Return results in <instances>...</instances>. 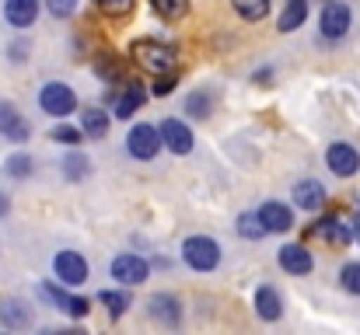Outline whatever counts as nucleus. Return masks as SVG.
Wrapping results in <instances>:
<instances>
[{
	"mask_svg": "<svg viewBox=\"0 0 360 335\" xmlns=\"http://www.w3.org/2000/svg\"><path fill=\"white\" fill-rule=\"evenodd\" d=\"M311 234H315V237H326V241H329V244H336V248H347V244L354 241V227H350V223H343L340 217H333V214L315 223V227H311Z\"/></svg>",
	"mask_w": 360,
	"mask_h": 335,
	"instance_id": "12",
	"label": "nucleus"
},
{
	"mask_svg": "<svg viewBox=\"0 0 360 335\" xmlns=\"http://www.w3.org/2000/svg\"><path fill=\"white\" fill-rule=\"evenodd\" d=\"M7 171H11L14 178H25V175L32 171V157H25V154H14V157L7 161Z\"/></svg>",
	"mask_w": 360,
	"mask_h": 335,
	"instance_id": "32",
	"label": "nucleus"
},
{
	"mask_svg": "<svg viewBox=\"0 0 360 335\" xmlns=\"http://www.w3.org/2000/svg\"><path fill=\"white\" fill-rule=\"evenodd\" d=\"M182 258H186L189 269L210 272V269H217V262H221V244H217L214 237H207V234H193V237H186V244H182Z\"/></svg>",
	"mask_w": 360,
	"mask_h": 335,
	"instance_id": "2",
	"label": "nucleus"
},
{
	"mask_svg": "<svg viewBox=\"0 0 360 335\" xmlns=\"http://www.w3.org/2000/svg\"><path fill=\"white\" fill-rule=\"evenodd\" d=\"M350 21H354L350 7H347V4H340V0H329V4L322 7L319 28H322V35H326V39H343V35L350 32Z\"/></svg>",
	"mask_w": 360,
	"mask_h": 335,
	"instance_id": "5",
	"label": "nucleus"
},
{
	"mask_svg": "<svg viewBox=\"0 0 360 335\" xmlns=\"http://www.w3.org/2000/svg\"><path fill=\"white\" fill-rule=\"evenodd\" d=\"M350 227H354V241H360V214H354V221H350Z\"/></svg>",
	"mask_w": 360,
	"mask_h": 335,
	"instance_id": "37",
	"label": "nucleus"
},
{
	"mask_svg": "<svg viewBox=\"0 0 360 335\" xmlns=\"http://www.w3.org/2000/svg\"><path fill=\"white\" fill-rule=\"evenodd\" d=\"M63 175L74 178V182H81V178L88 175V157H84V154H70V157L63 161Z\"/></svg>",
	"mask_w": 360,
	"mask_h": 335,
	"instance_id": "27",
	"label": "nucleus"
},
{
	"mask_svg": "<svg viewBox=\"0 0 360 335\" xmlns=\"http://www.w3.org/2000/svg\"><path fill=\"white\" fill-rule=\"evenodd\" d=\"M46 7H49L53 18H70L74 7H77V0H46Z\"/></svg>",
	"mask_w": 360,
	"mask_h": 335,
	"instance_id": "33",
	"label": "nucleus"
},
{
	"mask_svg": "<svg viewBox=\"0 0 360 335\" xmlns=\"http://www.w3.org/2000/svg\"><path fill=\"white\" fill-rule=\"evenodd\" d=\"M7 210H11V199L0 192V217H7Z\"/></svg>",
	"mask_w": 360,
	"mask_h": 335,
	"instance_id": "36",
	"label": "nucleus"
},
{
	"mask_svg": "<svg viewBox=\"0 0 360 335\" xmlns=\"http://www.w3.org/2000/svg\"><path fill=\"white\" fill-rule=\"evenodd\" d=\"M186 112H189L193 119H207V115H210V95H203V91L189 95V98H186Z\"/></svg>",
	"mask_w": 360,
	"mask_h": 335,
	"instance_id": "28",
	"label": "nucleus"
},
{
	"mask_svg": "<svg viewBox=\"0 0 360 335\" xmlns=\"http://www.w3.org/2000/svg\"><path fill=\"white\" fill-rule=\"evenodd\" d=\"M294 203L301 206V210H322L326 206V189H322V182H315V178H304V182H297L294 185Z\"/></svg>",
	"mask_w": 360,
	"mask_h": 335,
	"instance_id": "16",
	"label": "nucleus"
},
{
	"mask_svg": "<svg viewBox=\"0 0 360 335\" xmlns=\"http://www.w3.org/2000/svg\"><path fill=\"white\" fill-rule=\"evenodd\" d=\"M161 140L172 154H189L193 150V129L182 119H165L161 122Z\"/></svg>",
	"mask_w": 360,
	"mask_h": 335,
	"instance_id": "11",
	"label": "nucleus"
},
{
	"mask_svg": "<svg viewBox=\"0 0 360 335\" xmlns=\"http://www.w3.org/2000/svg\"><path fill=\"white\" fill-rule=\"evenodd\" d=\"M326 164H329L333 175H340V178H354V175L360 171V154L350 147V143H333V147L326 150Z\"/></svg>",
	"mask_w": 360,
	"mask_h": 335,
	"instance_id": "8",
	"label": "nucleus"
},
{
	"mask_svg": "<svg viewBox=\"0 0 360 335\" xmlns=\"http://www.w3.org/2000/svg\"><path fill=\"white\" fill-rule=\"evenodd\" d=\"M0 322L21 329V325H28V311H25L18 301H7V304H0Z\"/></svg>",
	"mask_w": 360,
	"mask_h": 335,
	"instance_id": "24",
	"label": "nucleus"
},
{
	"mask_svg": "<svg viewBox=\"0 0 360 335\" xmlns=\"http://www.w3.org/2000/svg\"><path fill=\"white\" fill-rule=\"evenodd\" d=\"M231 7L238 11L245 21H262L269 14V0H231Z\"/></svg>",
	"mask_w": 360,
	"mask_h": 335,
	"instance_id": "22",
	"label": "nucleus"
},
{
	"mask_svg": "<svg viewBox=\"0 0 360 335\" xmlns=\"http://www.w3.org/2000/svg\"><path fill=\"white\" fill-rule=\"evenodd\" d=\"M98 11L105 18H126L133 11V0H98Z\"/></svg>",
	"mask_w": 360,
	"mask_h": 335,
	"instance_id": "30",
	"label": "nucleus"
},
{
	"mask_svg": "<svg viewBox=\"0 0 360 335\" xmlns=\"http://www.w3.org/2000/svg\"><path fill=\"white\" fill-rule=\"evenodd\" d=\"M143 102H147V91H143V84H133V81H129V84H126V91H122L120 98H116V115H120V119H129V115L140 109Z\"/></svg>",
	"mask_w": 360,
	"mask_h": 335,
	"instance_id": "18",
	"label": "nucleus"
},
{
	"mask_svg": "<svg viewBox=\"0 0 360 335\" xmlns=\"http://www.w3.org/2000/svg\"><path fill=\"white\" fill-rule=\"evenodd\" d=\"M340 283H343L347 294L360 297V262H347V265L340 269Z\"/></svg>",
	"mask_w": 360,
	"mask_h": 335,
	"instance_id": "25",
	"label": "nucleus"
},
{
	"mask_svg": "<svg viewBox=\"0 0 360 335\" xmlns=\"http://www.w3.org/2000/svg\"><path fill=\"white\" fill-rule=\"evenodd\" d=\"M238 234L241 237H248V241H259V237L269 234V230H266V223L259 221V214H241L238 217Z\"/></svg>",
	"mask_w": 360,
	"mask_h": 335,
	"instance_id": "23",
	"label": "nucleus"
},
{
	"mask_svg": "<svg viewBox=\"0 0 360 335\" xmlns=\"http://www.w3.org/2000/svg\"><path fill=\"white\" fill-rule=\"evenodd\" d=\"M0 136H7L14 143H25L32 136V126L21 119V112L14 105H4V102H0Z\"/></svg>",
	"mask_w": 360,
	"mask_h": 335,
	"instance_id": "14",
	"label": "nucleus"
},
{
	"mask_svg": "<svg viewBox=\"0 0 360 335\" xmlns=\"http://www.w3.org/2000/svg\"><path fill=\"white\" fill-rule=\"evenodd\" d=\"M175 88V77L172 74H158V81H154V95H168Z\"/></svg>",
	"mask_w": 360,
	"mask_h": 335,
	"instance_id": "35",
	"label": "nucleus"
},
{
	"mask_svg": "<svg viewBox=\"0 0 360 335\" xmlns=\"http://www.w3.org/2000/svg\"><path fill=\"white\" fill-rule=\"evenodd\" d=\"M98 304H105V308L120 318L122 311L129 308V294H120V290H102V294H98Z\"/></svg>",
	"mask_w": 360,
	"mask_h": 335,
	"instance_id": "26",
	"label": "nucleus"
},
{
	"mask_svg": "<svg viewBox=\"0 0 360 335\" xmlns=\"http://www.w3.org/2000/svg\"><path fill=\"white\" fill-rule=\"evenodd\" d=\"M150 7L165 21H182L189 14V0H150Z\"/></svg>",
	"mask_w": 360,
	"mask_h": 335,
	"instance_id": "21",
	"label": "nucleus"
},
{
	"mask_svg": "<svg viewBox=\"0 0 360 335\" xmlns=\"http://www.w3.org/2000/svg\"><path fill=\"white\" fill-rule=\"evenodd\" d=\"M39 105H42L46 115H53V119H67L70 112H77V95H74L70 84L49 81V84H42V91H39Z\"/></svg>",
	"mask_w": 360,
	"mask_h": 335,
	"instance_id": "3",
	"label": "nucleus"
},
{
	"mask_svg": "<svg viewBox=\"0 0 360 335\" xmlns=\"http://www.w3.org/2000/svg\"><path fill=\"white\" fill-rule=\"evenodd\" d=\"M129 56L136 60V67H143L154 77L175 70V49L165 46V42H158V39H136L133 49H129Z\"/></svg>",
	"mask_w": 360,
	"mask_h": 335,
	"instance_id": "1",
	"label": "nucleus"
},
{
	"mask_svg": "<svg viewBox=\"0 0 360 335\" xmlns=\"http://www.w3.org/2000/svg\"><path fill=\"white\" fill-rule=\"evenodd\" d=\"M161 147H165V140H161V126H150V122L133 126L129 136H126V150H129L136 161H150Z\"/></svg>",
	"mask_w": 360,
	"mask_h": 335,
	"instance_id": "4",
	"label": "nucleus"
},
{
	"mask_svg": "<svg viewBox=\"0 0 360 335\" xmlns=\"http://www.w3.org/2000/svg\"><path fill=\"white\" fill-rule=\"evenodd\" d=\"M276 262H280V269H283V272H290V276H308V272L315 269L311 251H308V248H301V244H283V248H280V255H276Z\"/></svg>",
	"mask_w": 360,
	"mask_h": 335,
	"instance_id": "10",
	"label": "nucleus"
},
{
	"mask_svg": "<svg viewBox=\"0 0 360 335\" xmlns=\"http://www.w3.org/2000/svg\"><path fill=\"white\" fill-rule=\"evenodd\" d=\"M147 315H150L161 329H175V325L182 322V304H179L175 294H154V297L147 301Z\"/></svg>",
	"mask_w": 360,
	"mask_h": 335,
	"instance_id": "7",
	"label": "nucleus"
},
{
	"mask_svg": "<svg viewBox=\"0 0 360 335\" xmlns=\"http://www.w3.org/2000/svg\"><path fill=\"white\" fill-rule=\"evenodd\" d=\"M308 18V0H287L283 4V14H280V32H297Z\"/></svg>",
	"mask_w": 360,
	"mask_h": 335,
	"instance_id": "19",
	"label": "nucleus"
},
{
	"mask_svg": "<svg viewBox=\"0 0 360 335\" xmlns=\"http://www.w3.org/2000/svg\"><path fill=\"white\" fill-rule=\"evenodd\" d=\"M39 4H42V0H7V4H4V18H7V25H14V28H28V25H35V18H39Z\"/></svg>",
	"mask_w": 360,
	"mask_h": 335,
	"instance_id": "15",
	"label": "nucleus"
},
{
	"mask_svg": "<svg viewBox=\"0 0 360 335\" xmlns=\"http://www.w3.org/2000/svg\"><path fill=\"white\" fill-rule=\"evenodd\" d=\"M49 136H53L56 143H63V147H77L81 136H84V129H77V126H56Z\"/></svg>",
	"mask_w": 360,
	"mask_h": 335,
	"instance_id": "29",
	"label": "nucleus"
},
{
	"mask_svg": "<svg viewBox=\"0 0 360 335\" xmlns=\"http://www.w3.org/2000/svg\"><path fill=\"white\" fill-rule=\"evenodd\" d=\"M95 67H98V74L105 77V81H120V74H122V67L112 60V53H102L98 60H95Z\"/></svg>",
	"mask_w": 360,
	"mask_h": 335,
	"instance_id": "31",
	"label": "nucleus"
},
{
	"mask_svg": "<svg viewBox=\"0 0 360 335\" xmlns=\"http://www.w3.org/2000/svg\"><path fill=\"white\" fill-rule=\"evenodd\" d=\"M255 214H259V221L266 223L269 234H287V230L294 227V214H290V206H283V203H262Z\"/></svg>",
	"mask_w": 360,
	"mask_h": 335,
	"instance_id": "13",
	"label": "nucleus"
},
{
	"mask_svg": "<svg viewBox=\"0 0 360 335\" xmlns=\"http://www.w3.org/2000/svg\"><path fill=\"white\" fill-rule=\"evenodd\" d=\"M150 276V265L140 258V255H120L112 258V280L116 283H126V287H136Z\"/></svg>",
	"mask_w": 360,
	"mask_h": 335,
	"instance_id": "9",
	"label": "nucleus"
},
{
	"mask_svg": "<svg viewBox=\"0 0 360 335\" xmlns=\"http://www.w3.org/2000/svg\"><path fill=\"white\" fill-rule=\"evenodd\" d=\"M81 129H84V136L102 140V136L109 133V115L102 109H84L81 112Z\"/></svg>",
	"mask_w": 360,
	"mask_h": 335,
	"instance_id": "20",
	"label": "nucleus"
},
{
	"mask_svg": "<svg viewBox=\"0 0 360 335\" xmlns=\"http://www.w3.org/2000/svg\"><path fill=\"white\" fill-rule=\"evenodd\" d=\"M88 311H91V301H84V297H74L70 308H67V315H74V318H84Z\"/></svg>",
	"mask_w": 360,
	"mask_h": 335,
	"instance_id": "34",
	"label": "nucleus"
},
{
	"mask_svg": "<svg viewBox=\"0 0 360 335\" xmlns=\"http://www.w3.org/2000/svg\"><path fill=\"white\" fill-rule=\"evenodd\" d=\"M255 315L262 322H276L283 315V301H280V294L273 287H259L255 290Z\"/></svg>",
	"mask_w": 360,
	"mask_h": 335,
	"instance_id": "17",
	"label": "nucleus"
},
{
	"mask_svg": "<svg viewBox=\"0 0 360 335\" xmlns=\"http://www.w3.org/2000/svg\"><path fill=\"white\" fill-rule=\"evenodd\" d=\"M53 272H56L60 283L81 287V283L88 280V262H84V255H77V251H60V255L53 258Z\"/></svg>",
	"mask_w": 360,
	"mask_h": 335,
	"instance_id": "6",
	"label": "nucleus"
}]
</instances>
